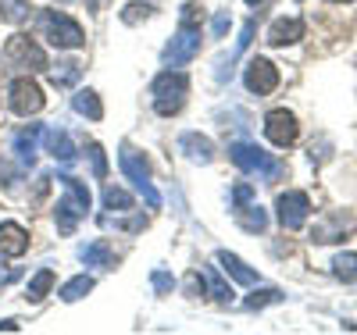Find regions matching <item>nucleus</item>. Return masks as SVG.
I'll return each mask as SVG.
<instances>
[{
  "instance_id": "obj_1",
  "label": "nucleus",
  "mask_w": 357,
  "mask_h": 335,
  "mask_svg": "<svg viewBox=\"0 0 357 335\" xmlns=\"http://www.w3.org/2000/svg\"><path fill=\"white\" fill-rule=\"evenodd\" d=\"M36 25H40L43 40H50L57 50H75V47L86 43L82 25H79L72 15H65V11H40Z\"/></svg>"
},
{
  "instance_id": "obj_2",
  "label": "nucleus",
  "mask_w": 357,
  "mask_h": 335,
  "mask_svg": "<svg viewBox=\"0 0 357 335\" xmlns=\"http://www.w3.org/2000/svg\"><path fill=\"white\" fill-rule=\"evenodd\" d=\"M61 186H65V200L57 203V232H75L79 218H86V210H89V189L82 186V182L75 175H65L61 178Z\"/></svg>"
},
{
  "instance_id": "obj_3",
  "label": "nucleus",
  "mask_w": 357,
  "mask_h": 335,
  "mask_svg": "<svg viewBox=\"0 0 357 335\" xmlns=\"http://www.w3.org/2000/svg\"><path fill=\"white\" fill-rule=\"evenodd\" d=\"M186 93H190V75L186 72L172 68V72L158 75L154 79V111L165 114V118L178 114V107L186 104Z\"/></svg>"
},
{
  "instance_id": "obj_4",
  "label": "nucleus",
  "mask_w": 357,
  "mask_h": 335,
  "mask_svg": "<svg viewBox=\"0 0 357 335\" xmlns=\"http://www.w3.org/2000/svg\"><path fill=\"white\" fill-rule=\"evenodd\" d=\"M229 157H232L236 168L257 171V175H264L268 182H275V178L282 175V164L272 161V154H264V150L254 146V143H232V146H229Z\"/></svg>"
},
{
  "instance_id": "obj_5",
  "label": "nucleus",
  "mask_w": 357,
  "mask_h": 335,
  "mask_svg": "<svg viewBox=\"0 0 357 335\" xmlns=\"http://www.w3.org/2000/svg\"><path fill=\"white\" fill-rule=\"evenodd\" d=\"M118 164H122V171L129 175V182L146 196V203H151L154 210L161 207V196H158V189L151 186V164H146V157L139 154V150H132L129 143L122 146V154H118Z\"/></svg>"
},
{
  "instance_id": "obj_6",
  "label": "nucleus",
  "mask_w": 357,
  "mask_h": 335,
  "mask_svg": "<svg viewBox=\"0 0 357 335\" xmlns=\"http://www.w3.org/2000/svg\"><path fill=\"white\" fill-rule=\"evenodd\" d=\"M197 50H200V25H183V29H178V36L165 47V65L168 68L186 65L190 57H197Z\"/></svg>"
},
{
  "instance_id": "obj_7",
  "label": "nucleus",
  "mask_w": 357,
  "mask_h": 335,
  "mask_svg": "<svg viewBox=\"0 0 357 335\" xmlns=\"http://www.w3.org/2000/svg\"><path fill=\"white\" fill-rule=\"evenodd\" d=\"M8 57L15 61V65L29 68V72H43L47 68V54L40 50V43L33 36H25V33H18V36L8 40Z\"/></svg>"
},
{
  "instance_id": "obj_8",
  "label": "nucleus",
  "mask_w": 357,
  "mask_h": 335,
  "mask_svg": "<svg viewBox=\"0 0 357 335\" xmlns=\"http://www.w3.org/2000/svg\"><path fill=\"white\" fill-rule=\"evenodd\" d=\"M279 221H282V228H301L304 221H307V210H311V200H307V193H301V189H286V193H279Z\"/></svg>"
},
{
  "instance_id": "obj_9",
  "label": "nucleus",
  "mask_w": 357,
  "mask_h": 335,
  "mask_svg": "<svg viewBox=\"0 0 357 335\" xmlns=\"http://www.w3.org/2000/svg\"><path fill=\"white\" fill-rule=\"evenodd\" d=\"M264 136L272 139L275 146H293L296 143V136H301V129H296V118L286 111V107H279V111H268V118H264Z\"/></svg>"
},
{
  "instance_id": "obj_10",
  "label": "nucleus",
  "mask_w": 357,
  "mask_h": 335,
  "mask_svg": "<svg viewBox=\"0 0 357 335\" xmlns=\"http://www.w3.org/2000/svg\"><path fill=\"white\" fill-rule=\"evenodd\" d=\"M11 111L22 114V118L43 111V89L33 79H15L11 82Z\"/></svg>"
},
{
  "instance_id": "obj_11",
  "label": "nucleus",
  "mask_w": 357,
  "mask_h": 335,
  "mask_svg": "<svg viewBox=\"0 0 357 335\" xmlns=\"http://www.w3.org/2000/svg\"><path fill=\"white\" fill-rule=\"evenodd\" d=\"M243 82H247V89H250V93L264 97V93H272V89L279 86V68L272 65V61H264V57H254L250 65H247V75H243Z\"/></svg>"
},
{
  "instance_id": "obj_12",
  "label": "nucleus",
  "mask_w": 357,
  "mask_h": 335,
  "mask_svg": "<svg viewBox=\"0 0 357 335\" xmlns=\"http://www.w3.org/2000/svg\"><path fill=\"white\" fill-rule=\"evenodd\" d=\"M29 250V232L18 221H4L0 225V254L4 257H22Z\"/></svg>"
},
{
  "instance_id": "obj_13",
  "label": "nucleus",
  "mask_w": 357,
  "mask_h": 335,
  "mask_svg": "<svg viewBox=\"0 0 357 335\" xmlns=\"http://www.w3.org/2000/svg\"><path fill=\"white\" fill-rule=\"evenodd\" d=\"M296 40H304V22L301 18H279L268 29V43L272 47H286V43H296Z\"/></svg>"
},
{
  "instance_id": "obj_14",
  "label": "nucleus",
  "mask_w": 357,
  "mask_h": 335,
  "mask_svg": "<svg viewBox=\"0 0 357 335\" xmlns=\"http://www.w3.org/2000/svg\"><path fill=\"white\" fill-rule=\"evenodd\" d=\"M178 150H183L186 157L200 161V164H207V161H211V154H215L211 139L200 136V132H183V136H178Z\"/></svg>"
},
{
  "instance_id": "obj_15",
  "label": "nucleus",
  "mask_w": 357,
  "mask_h": 335,
  "mask_svg": "<svg viewBox=\"0 0 357 335\" xmlns=\"http://www.w3.org/2000/svg\"><path fill=\"white\" fill-rule=\"evenodd\" d=\"M43 139H47V154H50L54 161H61V164H72V161H75V146H72L68 132H61V129H47Z\"/></svg>"
},
{
  "instance_id": "obj_16",
  "label": "nucleus",
  "mask_w": 357,
  "mask_h": 335,
  "mask_svg": "<svg viewBox=\"0 0 357 335\" xmlns=\"http://www.w3.org/2000/svg\"><path fill=\"white\" fill-rule=\"evenodd\" d=\"M218 264H222L225 275H229V279H236L240 286H254V282H257V271H250L240 257L229 254V250H222V254H218Z\"/></svg>"
},
{
  "instance_id": "obj_17",
  "label": "nucleus",
  "mask_w": 357,
  "mask_h": 335,
  "mask_svg": "<svg viewBox=\"0 0 357 335\" xmlns=\"http://www.w3.org/2000/svg\"><path fill=\"white\" fill-rule=\"evenodd\" d=\"M40 136H43L40 125H29V129H22V132L15 136V154H18L22 164H33V161H36V143H40Z\"/></svg>"
},
{
  "instance_id": "obj_18",
  "label": "nucleus",
  "mask_w": 357,
  "mask_h": 335,
  "mask_svg": "<svg viewBox=\"0 0 357 335\" xmlns=\"http://www.w3.org/2000/svg\"><path fill=\"white\" fill-rule=\"evenodd\" d=\"M82 260H86L89 267H114V264H118L114 250L107 247L104 239H97V242H89V247L82 250Z\"/></svg>"
},
{
  "instance_id": "obj_19",
  "label": "nucleus",
  "mask_w": 357,
  "mask_h": 335,
  "mask_svg": "<svg viewBox=\"0 0 357 335\" xmlns=\"http://www.w3.org/2000/svg\"><path fill=\"white\" fill-rule=\"evenodd\" d=\"M347 228H350V221H347L343 215H333L329 221L314 225V242H336V239H343Z\"/></svg>"
},
{
  "instance_id": "obj_20",
  "label": "nucleus",
  "mask_w": 357,
  "mask_h": 335,
  "mask_svg": "<svg viewBox=\"0 0 357 335\" xmlns=\"http://www.w3.org/2000/svg\"><path fill=\"white\" fill-rule=\"evenodd\" d=\"M75 111L86 114L89 121H100V118H104V107H100V100H97L93 89H82V93H75Z\"/></svg>"
},
{
  "instance_id": "obj_21",
  "label": "nucleus",
  "mask_w": 357,
  "mask_h": 335,
  "mask_svg": "<svg viewBox=\"0 0 357 335\" xmlns=\"http://www.w3.org/2000/svg\"><path fill=\"white\" fill-rule=\"evenodd\" d=\"M236 218H240V225H243L247 232H264V228H268V215H264L261 207H250V203L236 210Z\"/></svg>"
},
{
  "instance_id": "obj_22",
  "label": "nucleus",
  "mask_w": 357,
  "mask_h": 335,
  "mask_svg": "<svg viewBox=\"0 0 357 335\" xmlns=\"http://www.w3.org/2000/svg\"><path fill=\"white\" fill-rule=\"evenodd\" d=\"M50 286H54V271H50V267H43V271H40V275H36L33 282H29V289H25V296H29V299H33V303H40V299H43V296L50 293Z\"/></svg>"
},
{
  "instance_id": "obj_23",
  "label": "nucleus",
  "mask_w": 357,
  "mask_h": 335,
  "mask_svg": "<svg viewBox=\"0 0 357 335\" xmlns=\"http://www.w3.org/2000/svg\"><path fill=\"white\" fill-rule=\"evenodd\" d=\"M89 289H93V279L79 275V279H72L68 286H61V299H65V303H75V299H82Z\"/></svg>"
},
{
  "instance_id": "obj_24",
  "label": "nucleus",
  "mask_w": 357,
  "mask_h": 335,
  "mask_svg": "<svg viewBox=\"0 0 357 335\" xmlns=\"http://www.w3.org/2000/svg\"><path fill=\"white\" fill-rule=\"evenodd\" d=\"M333 267H336V279L357 282V254H340V257L333 260Z\"/></svg>"
},
{
  "instance_id": "obj_25",
  "label": "nucleus",
  "mask_w": 357,
  "mask_h": 335,
  "mask_svg": "<svg viewBox=\"0 0 357 335\" xmlns=\"http://www.w3.org/2000/svg\"><path fill=\"white\" fill-rule=\"evenodd\" d=\"M104 207H107V210H129V207H132V196H129L126 189L107 186V189H104Z\"/></svg>"
},
{
  "instance_id": "obj_26",
  "label": "nucleus",
  "mask_w": 357,
  "mask_h": 335,
  "mask_svg": "<svg viewBox=\"0 0 357 335\" xmlns=\"http://www.w3.org/2000/svg\"><path fill=\"white\" fill-rule=\"evenodd\" d=\"M204 275H207V282H211V296H215L218 303H229V299H232V289H229V286L222 282V275H218V267H207Z\"/></svg>"
},
{
  "instance_id": "obj_27",
  "label": "nucleus",
  "mask_w": 357,
  "mask_h": 335,
  "mask_svg": "<svg viewBox=\"0 0 357 335\" xmlns=\"http://www.w3.org/2000/svg\"><path fill=\"white\" fill-rule=\"evenodd\" d=\"M86 157H89V164H93V175L97 178H107V157H104V146L100 143H89L86 146Z\"/></svg>"
},
{
  "instance_id": "obj_28",
  "label": "nucleus",
  "mask_w": 357,
  "mask_h": 335,
  "mask_svg": "<svg viewBox=\"0 0 357 335\" xmlns=\"http://www.w3.org/2000/svg\"><path fill=\"white\" fill-rule=\"evenodd\" d=\"M279 299H282L279 289H254V293L247 296V307L257 311V307H268V303H279Z\"/></svg>"
},
{
  "instance_id": "obj_29",
  "label": "nucleus",
  "mask_w": 357,
  "mask_h": 335,
  "mask_svg": "<svg viewBox=\"0 0 357 335\" xmlns=\"http://www.w3.org/2000/svg\"><path fill=\"white\" fill-rule=\"evenodd\" d=\"M79 65L75 61H65V65H57V72H50V79H54V86H72L75 79H79Z\"/></svg>"
},
{
  "instance_id": "obj_30",
  "label": "nucleus",
  "mask_w": 357,
  "mask_h": 335,
  "mask_svg": "<svg viewBox=\"0 0 357 335\" xmlns=\"http://www.w3.org/2000/svg\"><path fill=\"white\" fill-rule=\"evenodd\" d=\"M0 11H4L8 22H22L29 15V4H25V0H0Z\"/></svg>"
},
{
  "instance_id": "obj_31",
  "label": "nucleus",
  "mask_w": 357,
  "mask_h": 335,
  "mask_svg": "<svg viewBox=\"0 0 357 335\" xmlns=\"http://www.w3.org/2000/svg\"><path fill=\"white\" fill-rule=\"evenodd\" d=\"M146 15H151V4H129V8L122 11V22H126V25H136V22L146 18Z\"/></svg>"
},
{
  "instance_id": "obj_32",
  "label": "nucleus",
  "mask_w": 357,
  "mask_h": 335,
  "mask_svg": "<svg viewBox=\"0 0 357 335\" xmlns=\"http://www.w3.org/2000/svg\"><path fill=\"white\" fill-rule=\"evenodd\" d=\"M232 200H236V210L247 207V203L254 200V186H250V182H240V186L232 189Z\"/></svg>"
},
{
  "instance_id": "obj_33",
  "label": "nucleus",
  "mask_w": 357,
  "mask_h": 335,
  "mask_svg": "<svg viewBox=\"0 0 357 335\" xmlns=\"http://www.w3.org/2000/svg\"><path fill=\"white\" fill-rule=\"evenodd\" d=\"M200 22H204L200 4H186V8H183V25H200Z\"/></svg>"
},
{
  "instance_id": "obj_34",
  "label": "nucleus",
  "mask_w": 357,
  "mask_h": 335,
  "mask_svg": "<svg viewBox=\"0 0 357 335\" xmlns=\"http://www.w3.org/2000/svg\"><path fill=\"white\" fill-rule=\"evenodd\" d=\"M151 282H154V289H158V293H172V289H175L172 275H165V271H154V275H151Z\"/></svg>"
},
{
  "instance_id": "obj_35",
  "label": "nucleus",
  "mask_w": 357,
  "mask_h": 335,
  "mask_svg": "<svg viewBox=\"0 0 357 335\" xmlns=\"http://www.w3.org/2000/svg\"><path fill=\"white\" fill-rule=\"evenodd\" d=\"M225 29H229V11H218V15H215V22H211L215 40H222V36H225Z\"/></svg>"
},
{
  "instance_id": "obj_36",
  "label": "nucleus",
  "mask_w": 357,
  "mask_h": 335,
  "mask_svg": "<svg viewBox=\"0 0 357 335\" xmlns=\"http://www.w3.org/2000/svg\"><path fill=\"white\" fill-rule=\"evenodd\" d=\"M186 293L190 296H204V279L197 275V271H190V275H186Z\"/></svg>"
},
{
  "instance_id": "obj_37",
  "label": "nucleus",
  "mask_w": 357,
  "mask_h": 335,
  "mask_svg": "<svg viewBox=\"0 0 357 335\" xmlns=\"http://www.w3.org/2000/svg\"><path fill=\"white\" fill-rule=\"evenodd\" d=\"M0 332H18V321H0Z\"/></svg>"
},
{
  "instance_id": "obj_38",
  "label": "nucleus",
  "mask_w": 357,
  "mask_h": 335,
  "mask_svg": "<svg viewBox=\"0 0 357 335\" xmlns=\"http://www.w3.org/2000/svg\"><path fill=\"white\" fill-rule=\"evenodd\" d=\"M86 4H89V8H100V4H104V0H86Z\"/></svg>"
},
{
  "instance_id": "obj_39",
  "label": "nucleus",
  "mask_w": 357,
  "mask_h": 335,
  "mask_svg": "<svg viewBox=\"0 0 357 335\" xmlns=\"http://www.w3.org/2000/svg\"><path fill=\"white\" fill-rule=\"evenodd\" d=\"M247 4H261V0H247Z\"/></svg>"
}]
</instances>
